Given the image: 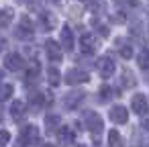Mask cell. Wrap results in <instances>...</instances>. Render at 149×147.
I'll use <instances>...</instances> for the list:
<instances>
[{
  "label": "cell",
  "mask_w": 149,
  "mask_h": 147,
  "mask_svg": "<svg viewBox=\"0 0 149 147\" xmlns=\"http://www.w3.org/2000/svg\"><path fill=\"white\" fill-rule=\"evenodd\" d=\"M114 96V90L108 86V84H104L102 88H100V94H98V98H100V102H108L110 98Z\"/></svg>",
  "instance_id": "obj_21"
},
{
  "label": "cell",
  "mask_w": 149,
  "mask_h": 147,
  "mask_svg": "<svg viewBox=\"0 0 149 147\" xmlns=\"http://www.w3.org/2000/svg\"><path fill=\"white\" fill-rule=\"evenodd\" d=\"M47 78H49V84H51V86H59V84H61V76H59V72H57L55 68H51V70L47 72Z\"/></svg>",
  "instance_id": "obj_22"
},
{
  "label": "cell",
  "mask_w": 149,
  "mask_h": 147,
  "mask_svg": "<svg viewBox=\"0 0 149 147\" xmlns=\"http://www.w3.org/2000/svg\"><path fill=\"white\" fill-rule=\"evenodd\" d=\"M27 74H29V76H37V74H39V63H37V61H31L29 68H27Z\"/></svg>",
  "instance_id": "obj_24"
},
{
  "label": "cell",
  "mask_w": 149,
  "mask_h": 147,
  "mask_svg": "<svg viewBox=\"0 0 149 147\" xmlns=\"http://www.w3.org/2000/svg\"><path fill=\"white\" fill-rule=\"evenodd\" d=\"M116 47H118V53H120V57H125V59H131V57L135 55V51H133V45H131L127 39H116Z\"/></svg>",
  "instance_id": "obj_14"
},
{
  "label": "cell",
  "mask_w": 149,
  "mask_h": 147,
  "mask_svg": "<svg viewBox=\"0 0 149 147\" xmlns=\"http://www.w3.org/2000/svg\"><path fill=\"white\" fill-rule=\"evenodd\" d=\"M8 141H10V133H8V131H4V129H0V147L6 145Z\"/></svg>",
  "instance_id": "obj_23"
},
{
  "label": "cell",
  "mask_w": 149,
  "mask_h": 147,
  "mask_svg": "<svg viewBox=\"0 0 149 147\" xmlns=\"http://www.w3.org/2000/svg\"><path fill=\"white\" fill-rule=\"evenodd\" d=\"M61 45L59 43H55V41H47L45 43V53H47V57L51 59V61H61Z\"/></svg>",
  "instance_id": "obj_9"
},
{
  "label": "cell",
  "mask_w": 149,
  "mask_h": 147,
  "mask_svg": "<svg viewBox=\"0 0 149 147\" xmlns=\"http://www.w3.org/2000/svg\"><path fill=\"white\" fill-rule=\"evenodd\" d=\"M39 25H41V29H45V31H51V29L57 25V21H55V17H53L51 13H43V15L39 17Z\"/></svg>",
  "instance_id": "obj_16"
},
{
  "label": "cell",
  "mask_w": 149,
  "mask_h": 147,
  "mask_svg": "<svg viewBox=\"0 0 149 147\" xmlns=\"http://www.w3.org/2000/svg\"><path fill=\"white\" fill-rule=\"evenodd\" d=\"M61 129V118L57 114H45V133H55Z\"/></svg>",
  "instance_id": "obj_13"
},
{
  "label": "cell",
  "mask_w": 149,
  "mask_h": 147,
  "mask_svg": "<svg viewBox=\"0 0 149 147\" xmlns=\"http://www.w3.org/2000/svg\"><path fill=\"white\" fill-rule=\"evenodd\" d=\"M33 33H35L33 23H31L27 17H23V19H21V23H19V27H17V35H19L21 39H31V37H33Z\"/></svg>",
  "instance_id": "obj_6"
},
{
  "label": "cell",
  "mask_w": 149,
  "mask_h": 147,
  "mask_svg": "<svg viewBox=\"0 0 149 147\" xmlns=\"http://www.w3.org/2000/svg\"><path fill=\"white\" fill-rule=\"evenodd\" d=\"M123 86H125V88H135V86H137L135 74H133L131 70H125V72H123Z\"/></svg>",
  "instance_id": "obj_20"
},
{
  "label": "cell",
  "mask_w": 149,
  "mask_h": 147,
  "mask_svg": "<svg viewBox=\"0 0 149 147\" xmlns=\"http://www.w3.org/2000/svg\"><path fill=\"white\" fill-rule=\"evenodd\" d=\"M63 80H65V84H72V86H74V84H84V82L90 80V74H88L86 70H78V68H76V70H70Z\"/></svg>",
  "instance_id": "obj_4"
},
{
  "label": "cell",
  "mask_w": 149,
  "mask_h": 147,
  "mask_svg": "<svg viewBox=\"0 0 149 147\" xmlns=\"http://www.w3.org/2000/svg\"><path fill=\"white\" fill-rule=\"evenodd\" d=\"M57 141H59V145H72L74 143V131L68 127H61L57 133Z\"/></svg>",
  "instance_id": "obj_15"
},
{
  "label": "cell",
  "mask_w": 149,
  "mask_h": 147,
  "mask_svg": "<svg viewBox=\"0 0 149 147\" xmlns=\"http://www.w3.org/2000/svg\"><path fill=\"white\" fill-rule=\"evenodd\" d=\"M84 98H86V94H84L82 90H74V92H70V94L65 96L63 104H65L68 108H76V106H80V104L84 102Z\"/></svg>",
  "instance_id": "obj_11"
},
{
  "label": "cell",
  "mask_w": 149,
  "mask_h": 147,
  "mask_svg": "<svg viewBox=\"0 0 149 147\" xmlns=\"http://www.w3.org/2000/svg\"><path fill=\"white\" fill-rule=\"evenodd\" d=\"M23 112H25V102H21V100H15V102L10 104V116L19 121V118L23 116Z\"/></svg>",
  "instance_id": "obj_18"
},
{
  "label": "cell",
  "mask_w": 149,
  "mask_h": 147,
  "mask_svg": "<svg viewBox=\"0 0 149 147\" xmlns=\"http://www.w3.org/2000/svg\"><path fill=\"white\" fill-rule=\"evenodd\" d=\"M110 121L116 123V125H125V123L129 121V112H127V108L120 106V104L112 106V108H110Z\"/></svg>",
  "instance_id": "obj_7"
},
{
  "label": "cell",
  "mask_w": 149,
  "mask_h": 147,
  "mask_svg": "<svg viewBox=\"0 0 149 147\" xmlns=\"http://www.w3.org/2000/svg\"><path fill=\"white\" fill-rule=\"evenodd\" d=\"M78 147H86V145H78Z\"/></svg>",
  "instance_id": "obj_29"
},
{
  "label": "cell",
  "mask_w": 149,
  "mask_h": 147,
  "mask_svg": "<svg viewBox=\"0 0 149 147\" xmlns=\"http://www.w3.org/2000/svg\"><path fill=\"white\" fill-rule=\"evenodd\" d=\"M145 78H147V80H149V70H147V72H145Z\"/></svg>",
  "instance_id": "obj_26"
},
{
  "label": "cell",
  "mask_w": 149,
  "mask_h": 147,
  "mask_svg": "<svg viewBox=\"0 0 149 147\" xmlns=\"http://www.w3.org/2000/svg\"><path fill=\"white\" fill-rule=\"evenodd\" d=\"M19 2H21V4H27V2H31V0H19Z\"/></svg>",
  "instance_id": "obj_25"
},
{
  "label": "cell",
  "mask_w": 149,
  "mask_h": 147,
  "mask_svg": "<svg viewBox=\"0 0 149 147\" xmlns=\"http://www.w3.org/2000/svg\"><path fill=\"white\" fill-rule=\"evenodd\" d=\"M4 65H6V70L17 72V70L23 68V57H21L19 53H6V57H4Z\"/></svg>",
  "instance_id": "obj_12"
},
{
  "label": "cell",
  "mask_w": 149,
  "mask_h": 147,
  "mask_svg": "<svg viewBox=\"0 0 149 147\" xmlns=\"http://www.w3.org/2000/svg\"><path fill=\"white\" fill-rule=\"evenodd\" d=\"M43 147H53V145H43Z\"/></svg>",
  "instance_id": "obj_28"
},
{
  "label": "cell",
  "mask_w": 149,
  "mask_h": 147,
  "mask_svg": "<svg viewBox=\"0 0 149 147\" xmlns=\"http://www.w3.org/2000/svg\"><path fill=\"white\" fill-rule=\"evenodd\" d=\"M13 92H15V88H13V84H0V102H4V100H8V98H13Z\"/></svg>",
  "instance_id": "obj_19"
},
{
  "label": "cell",
  "mask_w": 149,
  "mask_h": 147,
  "mask_svg": "<svg viewBox=\"0 0 149 147\" xmlns=\"http://www.w3.org/2000/svg\"><path fill=\"white\" fill-rule=\"evenodd\" d=\"M0 123H2V108H0Z\"/></svg>",
  "instance_id": "obj_27"
},
{
  "label": "cell",
  "mask_w": 149,
  "mask_h": 147,
  "mask_svg": "<svg viewBox=\"0 0 149 147\" xmlns=\"http://www.w3.org/2000/svg\"><path fill=\"white\" fill-rule=\"evenodd\" d=\"M84 123H86V129L94 135V137H98L102 131H104V123H102V116L98 114V112H94V110H88L86 114H84Z\"/></svg>",
  "instance_id": "obj_1"
},
{
  "label": "cell",
  "mask_w": 149,
  "mask_h": 147,
  "mask_svg": "<svg viewBox=\"0 0 149 147\" xmlns=\"http://www.w3.org/2000/svg\"><path fill=\"white\" fill-rule=\"evenodd\" d=\"M37 137H39V131H37V127L35 125H25L23 127V131H21V143H35L37 141Z\"/></svg>",
  "instance_id": "obj_10"
},
{
  "label": "cell",
  "mask_w": 149,
  "mask_h": 147,
  "mask_svg": "<svg viewBox=\"0 0 149 147\" xmlns=\"http://www.w3.org/2000/svg\"><path fill=\"white\" fill-rule=\"evenodd\" d=\"M59 45L65 49V51H72L74 49V33L68 25L61 27V33H59Z\"/></svg>",
  "instance_id": "obj_5"
},
{
  "label": "cell",
  "mask_w": 149,
  "mask_h": 147,
  "mask_svg": "<svg viewBox=\"0 0 149 147\" xmlns=\"http://www.w3.org/2000/svg\"><path fill=\"white\" fill-rule=\"evenodd\" d=\"M114 59L110 57V55H102L98 61H96V70H98V74L106 80V78H110L112 74H114Z\"/></svg>",
  "instance_id": "obj_2"
},
{
  "label": "cell",
  "mask_w": 149,
  "mask_h": 147,
  "mask_svg": "<svg viewBox=\"0 0 149 147\" xmlns=\"http://www.w3.org/2000/svg\"><path fill=\"white\" fill-rule=\"evenodd\" d=\"M108 147H125V139L118 131H108Z\"/></svg>",
  "instance_id": "obj_17"
},
{
  "label": "cell",
  "mask_w": 149,
  "mask_h": 147,
  "mask_svg": "<svg viewBox=\"0 0 149 147\" xmlns=\"http://www.w3.org/2000/svg\"><path fill=\"white\" fill-rule=\"evenodd\" d=\"M131 110L139 116H145L149 112V102H147V96L145 94H135L131 98Z\"/></svg>",
  "instance_id": "obj_3"
},
{
  "label": "cell",
  "mask_w": 149,
  "mask_h": 147,
  "mask_svg": "<svg viewBox=\"0 0 149 147\" xmlns=\"http://www.w3.org/2000/svg\"><path fill=\"white\" fill-rule=\"evenodd\" d=\"M80 49H82L84 53H94V49H96V39H94L92 33H82V35H80Z\"/></svg>",
  "instance_id": "obj_8"
}]
</instances>
